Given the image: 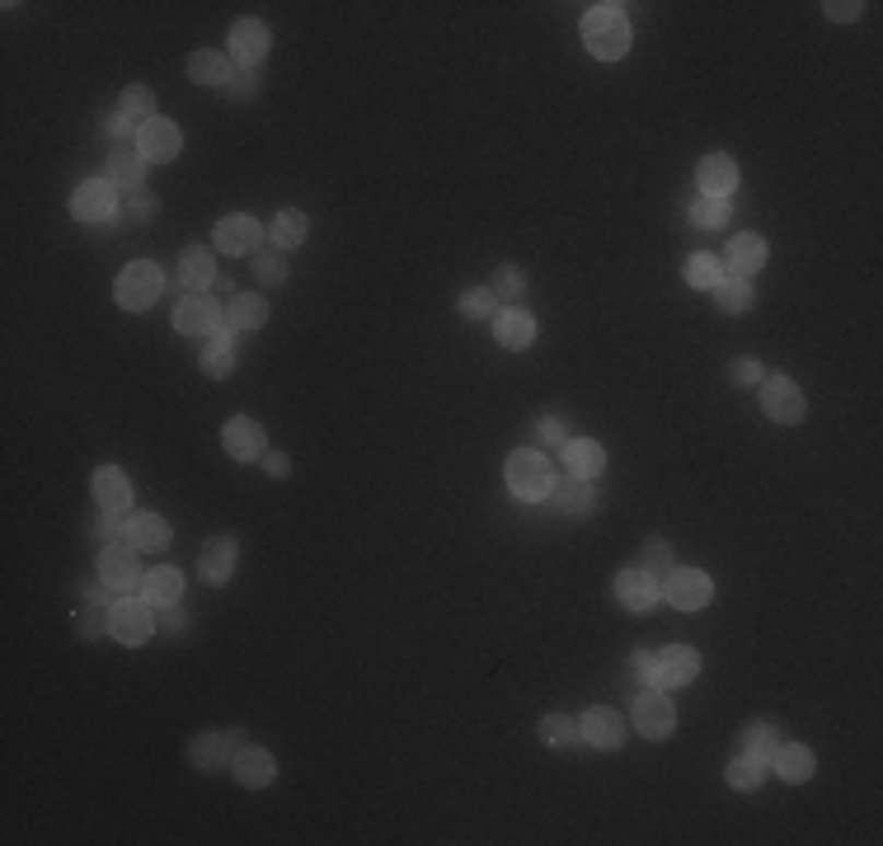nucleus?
<instances>
[{"label": "nucleus", "mask_w": 883, "mask_h": 846, "mask_svg": "<svg viewBox=\"0 0 883 846\" xmlns=\"http://www.w3.org/2000/svg\"><path fill=\"white\" fill-rule=\"evenodd\" d=\"M582 47L597 61H621L629 47H635V28H629V14L616 0H602L582 14Z\"/></svg>", "instance_id": "obj_1"}, {"label": "nucleus", "mask_w": 883, "mask_h": 846, "mask_svg": "<svg viewBox=\"0 0 883 846\" xmlns=\"http://www.w3.org/2000/svg\"><path fill=\"white\" fill-rule=\"evenodd\" d=\"M503 480H508V494L522 498V504H541L555 490V466L541 447H517L508 451V461H503Z\"/></svg>", "instance_id": "obj_2"}, {"label": "nucleus", "mask_w": 883, "mask_h": 846, "mask_svg": "<svg viewBox=\"0 0 883 846\" xmlns=\"http://www.w3.org/2000/svg\"><path fill=\"white\" fill-rule=\"evenodd\" d=\"M161 292H165V273H161V263H151V259H132L128 269L118 273V287H114L122 310H146V306L161 302Z\"/></svg>", "instance_id": "obj_3"}, {"label": "nucleus", "mask_w": 883, "mask_h": 846, "mask_svg": "<svg viewBox=\"0 0 883 846\" xmlns=\"http://www.w3.org/2000/svg\"><path fill=\"white\" fill-rule=\"evenodd\" d=\"M155 631V607L141 598V592H122V598L108 607V635L118 645H146Z\"/></svg>", "instance_id": "obj_4"}, {"label": "nucleus", "mask_w": 883, "mask_h": 846, "mask_svg": "<svg viewBox=\"0 0 883 846\" xmlns=\"http://www.w3.org/2000/svg\"><path fill=\"white\" fill-rule=\"evenodd\" d=\"M141 551L137 545H128V541H104V551H99V560H94V574L104 578L114 592H141V578H146V569H141V560H137Z\"/></svg>", "instance_id": "obj_5"}, {"label": "nucleus", "mask_w": 883, "mask_h": 846, "mask_svg": "<svg viewBox=\"0 0 883 846\" xmlns=\"http://www.w3.org/2000/svg\"><path fill=\"white\" fill-rule=\"evenodd\" d=\"M611 592H616V602L629 611V616H649L662 598V584H658V574L644 569V564H625L616 574V584H611Z\"/></svg>", "instance_id": "obj_6"}, {"label": "nucleus", "mask_w": 883, "mask_h": 846, "mask_svg": "<svg viewBox=\"0 0 883 846\" xmlns=\"http://www.w3.org/2000/svg\"><path fill=\"white\" fill-rule=\"evenodd\" d=\"M226 325V306H216L208 292H188L175 302V329L179 334H193V339H208Z\"/></svg>", "instance_id": "obj_7"}, {"label": "nucleus", "mask_w": 883, "mask_h": 846, "mask_svg": "<svg viewBox=\"0 0 883 846\" xmlns=\"http://www.w3.org/2000/svg\"><path fill=\"white\" fill-rule=\"evenodd\" d=\"M635 729L644 733V739H654V743H662V739H672L676 733V705H672V696L668 692H644L635 696Z\"/></svg>", "instance_id": "obj_8"}, {"label": "nucleus", "mask_w": 883, "mask_h": 846, "mask_svg": "<svg viewBox=\"0 0 883 846\" xmlns=\"http://www.w3.org/2000/svg\"><path fill=\"white\" fill-rule=\"evenodd\" d=\"M762 410L770 423H780V428H794V423H803V390L790 381V376H766L762 381Z\"/></svg>", "instance_id": "obj_9"}, {"label": "nucleus", "mask_w": 883, "mask_h": 846, "mask_svg": "<svg viewBox=\"0 0 883 846\" xmlns=\"http://www.w3.org/2000/svg\"><path fill=\"white\" fill-rule=\"evenodd\" d=\"M137 151H141V161H146V165L179 161V151H184V132H179V122H169V118H151V122H141V132H137Z\"/></svg>", "instance_id": "obj_10"}, {"label": "nucleus", "mask_w": 883, "mask_h": 846, "mask_svg": "<svg viewBox=\"0 0 883 846\" xmlns=\"http://www.w3.org/2000/svg\"><path fill=\"white\" fill-rule=\"evenodd\" d=\"M226 57H231L240 71H259L263 57H268V24H259V20H235V24H231V38H226Z\"/></svg>", "instance_id": "obj_11"}, {"label": "nucleus", "mask_w": 883, "mask_h": 846, "mask_svg": "<svg viewBox=\"0 0 883 846\" xmlns=\"http://www.w3.org/2000/svg\"><path fill=\"white\" fill-rule=\"evenodd\" d=\"M216 249L221 255H259V245H263V226H259V216H249V212H231V216H221L216 222Z\"/></svg>", "instance_id": "obj_12"}, {"label": "nucleus", "mask_w": 883, "mask_h": 846, "mask_svg": "<svg viewBox=\"0 0 883 846\" xmlns=\"http://www.w3.org/2000/svg\"><path fill=\"white\" fill-rule=\"evenodd\" d=\"M75 222H114L118 216V184L114 179H85L71 198Z\"/></svg>", "instance_id": "obj_13"}, {"label": "nucleus", "mask_w": 883, "mask_h": 846, "mask_svg": "<svg viewBox=\"0 0 883 846\" xmlns=\"http://www.w3.org/2000/svg\"><path fill=\"white\" fill-rule=\"evenodd\" d=\"M578 733H582V739H588L592 748L616 752V748L625 743L629 725H625V715H621V710H611V705H592V710H582V715H578Z\"/></svg>", "instance_id": "obj_14"}, {"label": "nucleus", "mask_w": 883, "mask_h": 846, "mask_svg": "<svg viewBox=\"0 0 883 846\" xmlns=\"http://www.w3.org/2000/svg\"><path fill=\"white\" fill-rule=\"evenodd\" d=\"M662 592H668V602L676 611H705L709 598H715V584H709L705 569H672Z\"/></svg>", "instance_id": "obj_15"}, {"label": "nucleus", "mask_w": 883, "mask_h": 846, "mask_svg": "<svg viewBox=\"0 0 883 846\" xmlns=\"http://www.w3.org/2000/svg\"><path fill=\"white\" fill-rule=\"evenodd\" d=\"M221 447L231 451L240 466H255V461H263V451H268V437H263V428L249 414H235L226 428H221Z\"/></svg>", "instance_id": "obj_16"}, {"label": "nucleus", "mask_w": 883, "mask_h": 846, "mask_svg": "<svg viewBox=\"0 0 883 846\" xmlns=\"http://www.w3.org/2000/svg\"><path fill=\"white\" fill-rule=\"evenodd\" d=\"M245 743L240 729H226V733H198L193 743H188V762L198 766V772H221V766H231L235 748Z\"/></svg>", "instance_id": "obj_17"}, {"label": "nucleus", "mask_w": 883, "mask_h": 846, "mask_svg": "<svg viewBox=\"0 0 883 846\" xmlns=\"http://www.w3.org/2000/svg\"><path fill=\"white\" fill-rule=\"evenodd\" d=\"M723 273L729 278H752V273H762V263H766V240L756 231H743V235H729V245H723Z\"/></svg>", "instance_id": "obj_18"}, {"label": "nucleus", "mask_w": 883, "mask_h": 846, "mask_svg": "<svg viewBox=\"0 0 883 846\" xmlns=\"http://www.w3.org/2000/svg\"><path fill=\"white\" fill-rule=\"evenodd\" d=\"M231 772H235V780H240L245 790H263V786H273L278 762H273V752H268V748L240 743V748H235V757H231Z\"/></svg>", "instance_id": "obj_19"}, {"label": "nucleus", "mask_w": 883, "mask_h": 846, "mask_svg": "<svg viewBox=\"0 0 883 846\" xmlns=\"http://www.w3.org/2000/svg\"><path fill=\"white\" fill-rule=\"evenodd\" d=\"M169 537H175V531H169V522H165L161 513H128V517H122V541L137 545L141 555L165 551Z\"/></svg>", "instance_id": "obj_20"}, {"label": "nucleus", "mask_w": 883, "mask_h": 846, "mask_svg": "<svg viewBox=\"0 0 883 846\" xmlns=\"http://www.w3.org/2000/svg\"><path fill=\"white\" fill-rule=\"evenodd\" d=\"M90 490H94V504H99V513L122 517V513L132 508V480L122 475L118 466H99V470H94Z\"/></svg>", "instance_id": "obj_21"}, {"label": "nucleus", "mask_w": 883, "mask_h": 846, "mask_svg": "<svg viewBox=\"0 0 883 846\" xmlns=\"http://www.w3.org/2000/svg\"><path fill=\"white\" fill-rule=\"evenodd\" d=\"M696 188L705 198H729L738 188V161L733 155H723V151H709L705 161L696 165Z\"/></svg>", "instance_id": "obj_22"}, {"label": "nucleus", "mask_w": 883, "mask_h": 846, "mask_svg": "<svg viewBox=\"0 0 883 846\" xmlns=\"http://www.w3.org/2000/svg\"><path fill=\"white\" fill-rule=\"evenodd\" d=\"M104 179L118 184V193H141L146 188V161L137 146H114L104 161Z\"/></svg>", "instance_id": "obj_23"}, {"label": "nucleus", "mask_w": 883, "mask_h": 846, "mask_svg": "<svg viewBox=\"0 0 883 846\" xmlns=\"http://www.w3.org/2000/svg\"><path fill=\"white\" fill-rule=\"evenodd\" d=\"M235 75V61L226 52H216V47H198L193 57H188V81L202 85V90H226Z\"/></svg>", "instance_id": "obj_24"}, {"label": "nucleus", "mask_w": 883, "mask_h": 846, "mask_svg": "<svg viewBox=\"0 0 883 846\" xmlns=\"http://www.w3.org/2000/svg\"><path fill=\"white\" fill-rule=\"evenodd\" d=\"M696 672H700V654L691 649V645H668V649H658V686H686V682H696Z\"/></svg>", "instance_id": "obj_25"}, {"label": "nucleus", "mask_w": 883, "mask_h": 846, "mask_svg": "<svg viewBox=\"0 0 883 846\" xmlns=\"http://www.w3.org/2000/svg\"><path fill=\"white\" fill-rule=\"evenodd\" d=\"M560 461H564V470H569V475L597 480V475L607 470V451H602V443H592V437H569V443L560 447Z\"/></svg>", "instance_id": "obj_26"}, {"label": "nucleus", "mask_w": 883, "mask_h": 846, "mask_svg": "<svg viewBox=\"0 0 883 846\" xmlns=\"http://www.w3.org/2000/svg\"><path fill=\"white\" fill-rule=\"evenodd\" d=\"M235 555H240V551H235L231 537H208V545L198 551V574L208 578V584H216V588L231 584V578H235Z\"/></svg>", "instance_id": "obj_27"}, {"label": "nucleus", "mask_w": 883, "mask_h": 846, "mask_svg": "<svg viewBox=\"0 0 883 846\" xmlns=\"http://www.w3.org/2000/svg\"><path fill=\"white\" fill-rule=\"evenodd\" d=\"M494 334H498L503 349H513V353L531 349V339H535V320H531V310H522V306H503L498 316H494Z\"/></svg>", "instance_id": "obj_28"}, {"label": "nucleus", "mask_w": 883, "mask_h": 846, "mask_svg": "<svg viewBox=\"0 0 883 846\" xmlns=\"http://www.w3.org/2000/svg\"><path fill=\"white\" fill-rule=\"evenodd\" d=\"M198 367L208 376H216V381L235 372V329L221 325L216 334H208V343H202V353H198Z\"/></svg>", "instance_id": "obj_29"}, {"label": "nucleus", "mask_w": 883, "mask_h": 846, "mask_svg": "<svg viewBox=\"0 0 883 846\" xmlns=\"http://www.w3.org/2000/svg\"><path fill=\"white\" fill-rule=\"evenodd\" d=\"M550 494H555V508H560V513H569V517H588V513H597V480H578V475H569V480H560Z\"/></svg>", "instance_id": "obj_30"}, {"label": "nucleus", "mask_w": 883, "mask_h": 846, "mask_svg": "<svg viewBox=\"0 0 883 846\" xmlns=\"http://www.w3.org/2000/svg\"><path fill=\"white\" fill-rule=\"evenodd\" d=\"M141 598H146L151 607L184 602V574L169 569V564H161V569H146V578H141Z\"/></svg>", "instance_id": "obj_31"}, {"label": "nucleus", "mask_w": 883, "mask_h": 846, "mask_svg": "<svg viewBox=\"0 0 883 846\" xmlns=\"http://www.w3.org/2000/svg\"><path fill=\"white\" fill-rule=\"evenodd\" d=\"M780 743H785V725H780V719H756V725L743 729V739H738V752H752L756 762H770Z\"/></svg>", "instance_id": "obj_32"}, {"label": "nucleus", "mask_w": 883, "mask_h": 846, "mask_svg": "<svg viewBox=\"0 0 883 846\" xmlns=\"http://www.w3.org/2000/svg\"><path fill=\"white\" fill-rule=\"evenodd\" d=\"M268 325V302L259 292H235L226 302V329L245 334V329H263Z\"/></svg>", "instance_id": "obj_33"}, {"label": "nucleus", "mask_w": 883, "mask_h": 846, "mask_svg": "<svg viewBox=\"0 0 883 846\" xmlns=\"http://www.w3.org/2000/svg\"><path fill=\"white\" fill-rule=\"evenodd\" d=\"M179 282H184L188 292H208L212 282H216V259H212V249H202V245L184 249V255H179Z\"/></svg>", "instance_id": "obj_34"}, {"label": "nucleus", "mask_w": 883, "mask_h": 846, "mask_svg": "<svg viewBox=\"0 0 883 846\" xmlns=\"http://www.w3.org/2000/svg\"><path fill=\"white\" fill-rule=\"evenodd\" d=\"M306 231H310V222H306V212H296V208H282L278 212V222L268 226V240H273V249H302L306 245Z\"/></svg>", "instance_id": "obj_35"}, {"label": "nucleus", "mask_w": 883, "mask_h": 846, "mask_svg": "<svg viewBox=\"0 0 883 846\" xmlns=\"http://www.w3.org/2000/svg\"><path fill=\"white\" fill-rule=\"evenodd\" d=\"M776 772H780V780H794V786H803L813 772H817V762H813V752L803 748V743H780L776 748Z\"/></svg>", "instance_id": "obj_36"}, {"label": "nucleus", "mask_w": 883, "mask_h": 846, "mask_svg": "<svg viewBox=\"0 0 883 846\" xmlns=\"http://www.w3.org/2000/svg\"><path fill=\"white\" fill-rule=\"evenodd\" d=\"M723 780H729L738 795H752V790H762V780H766V762H756L752 752H733V762L723 766Z\"/></svg>", "instance_id": "obj_37"}, {"label": "nucleus", "mask_w": 883, "mask_h": 846, "mask_svg": "<svg viewBox=\"0 0 883 846\" xmlns=\"http://www.w3.org/2000/svg\"><path fill=\"white\" fill-rule=\"evenodd\" d=\"M752 302H756V292H752V282H743V278H723L715 287V306L723 310V316H747Z\"/></svg>", "instance_id": "obj_38"}, {"label": "nucleus", "mask_w": 883, "mask_h": 846, "mask_svg": "<svg viewBox=\"0 0 883 846\" xmlns=\"http://www.w3.org/2000/svg\"><path fill=\"white\" fill-rule=\"evenodd\" d=\"M535 733H541V743H545V748H569V743L582 739V733H578V719H574V715H560V710L541 715Z\"/></svg>", "instance_id": "obj_39"}, {"label": "nucleus", "mask_w": 883, "mask_h": 846, "mask_svg": "<svg viewBox=\"0 0 883 846\" xmlns=\"http://www.w3.org/2000/svg\"><path fill=\"white\" fill-rule=\"evenodd\" d=\"M118 114H128L137 128H141V122H151V118H161V114H155V90L151 85H128V90L118 94Z\"/></svg>", "instance_id": "obj_40"}, {"label": "nucleus", "mask_w": 883, "mask_h": 846, "mask_svg": "<svg viewBox=\"0 0 883 846\" xmlns=\"http://www.w3.org/2000/svg\"><path fill=\"white\" fill-rule=\"evenodd\" d=\"M686 282L691 287H700V292H715L723 282V263L715 255H691L686 259Z\"/></svg>", "instance_id": "obj_41"}, {"label": "nucleus", "mask_w": 883, "mask_h": 846, "mask_svg": "<svg viewBox=\"0 0 883 846\" xmlns=\"http://www.w3.org/2000/svg\"><path fill=\"white\" fill-rule=\"evenodd\" d=\"M522 287H527V278H522V269H517V263H503V269L494 273V282H488V292L498 296V306H517Z\"/></svg>", "instance_id": "obj_42"}, {"label": "nucleus", "mask_w": 883, "mask_h": 846, "mask_svg": "<svg viewBox=\"0 0 883 846\" xmlns=\"http://www.w3.org/2000/svg\"><path fill=\"white\" fill-rule=\"evenodd\" d=\"M639 564H644V569H649V574H672V569H676V555H672L668 537H649V541H644Z\"/></svg>", "instance_id": "obj_43"}, {"label": "nucleus", "mask_w": 883, "mask_h": 846, "mask_svg": "<svg viewBox=\"0 0 883 846\" xmlns=\"http://www.w3.org/2000/svg\"><path fill=\"white\" fill-rule=\"evenodd\" d=\"M461 316L466 320H484V316H498V296L488 292V287H470V292H461Z\"/></svg>", "instance_id": "obj_44"}, {"label": "nucleus", "mask_w": 883, "mask_h": 846, "mask_svg": "<svg viewBox=\"0 0 883 846\" xmlns=\"http://www.w3.org/2000/svg\"><path fill=\"white\" fill-rule=\"evenodd\" d=\"M691 222H696V226H723V222H729V198H696V202H691Z\"/></svg>", "instance_id": "obj_45"}, {"label": "nucleus", "mask_w": 883, "mask_h": 846, "mask_svg": "<svg viewBox=\"0 0 883 846\" xmlns=\"http://www.w3.org/2000/svg\"><path fill=\"white\" fill-rule=\"evenodd\" d=\"M629 686H658V649H639L629 658Z\"/></svg>", "instance_id": "obj_46"}, {"label": "nucleus", "mask_w": 883, "mask_h": 846, "mask_svg": "<svg viewBox=\"0 0 883 846\" xmlns=\"http://www.w3.org/2000/svg\"><path fill=\"white\" fill-rule=\"evenodd\" d=\"M122 216H128V222H155V216H161V198H155L151 188L128 193V202H122Z\"/></svg>", "instance_id": "obj_47"}, {"label": "nucleus", "mask_w": 883, "mask_h": 846, "mask_svg": "<svg viewBox=\"0 0 883 846\" xmlns=\"http://www.w3.org/2000/svg\"><path fill=\"white\" fill-rule=\"evenodd\" d=\"M255 278L263 287H278L282 278H287V263H282V249H259L255 255Z\"/></svg>", "instance_id": "obj_48"}, {"label": "nucleus", "mask_w": 883, "mask_h": 846, "mask_svg": "<svg viewBox=\"0 0 883 846\" xmlns=\"http://www.w3.org/2000/svg\"><path fill=\"white\" fill-rule=\"evenodd\" d=\"M75 635L81 639H104L108 635V607H85L75 616Z\"/></svg>", "instance_id": "obj_49"}, {"label": "nucleus", "mask_w": 883, "mask_h": 846, "mask_svg": "<svg viewBox=\"0 0 883 846\" xmlns=\"http://www.w3.org/2000/svg\"><path fill=\"white\" fill-rule=\"evenodd\" d=\"M535 443H541V447H564V443H569L564 419L560 414H541V419H535Z\"/></svg>", "instance_id": "obj_50"}, {"label": "nucleus", "mask_w": 883, "mask_h": 846, "mask_svg": "<svg viewBox=\"0 0 883 846\" xmlns=\"http://www.w3.org/2000/svg\"><path fill=\"white\" fill-rule=\"evenodd\" d=\"M729 381H733V386H762L766 372H762V363H756V357H738V363L729 367Z\"/></svg>", "instance_id": "obj_51"}, {"label": "nucleus", "mask_w": 883, "mask_h": 846, "mask_svg": "<svg viewBox=\"0 0 883 846\" xmlns=\"http://www.w3.org/2000/svg\"><path fill=\"white\" fill-rule=\"evenodd\" d=\"M104 132H108V137H114L118 146H122V141H128V137H137L141 128H137V122H132L128 114H118V108H114V114H104Z\"/></svg>", "instance_id": "obj_52"}, {"label": "nucleus", "mask_w": 883, "mask_h": 846, "mask_svg": "<svg viewBox=\"0 0 883 846\" xmlns=\"http://www.w3.org/2000/svg\"><path fill=\"white\" fill-rule=\"evenodd\" d=\"M226 94H231V99H249V94H259V71H240V67H235Z\"/></svg>", "instance_id": "obj_53"}, {"label": "nucleus", "mask_w": 883, "mask_h": 846, "mask_svg": "<svg viewBox=\"0 0 883 846\" xmlns=\"http://www.w3.org/2000/svg\"><path fill=\"white\" fill-rule=\"evenodd\" d=\"M81 592H85V607H114V588H108L99 574H94V578H85V584H81Z\"/></svg>", "instance_id": "obj_54"}, {"label": "nucleus", "mask_w": 883, "mask_h": 846, "mask_svg": "<svg viewBox=\"0 0 883 846\" xmlns=\"http://www.w3.org/2000/svg\"><path fill=\"white\" fill-rule=\"evenodd\" d=\"M823 10H827V20H837V24H856L860 14H864L860 0H827Z\"/></svg>", "instance_id": "obj_55"}, {"label": "nucleus", "mask_w": 883, "mask_h": 846, "mask_svg": "<svg viewBox=\"0 0 883 846\" xmlns=\"http://www.w3.org/2000/svg\"><path fill=\"white\" fill-rule=\"evenodd\" d=\"M90 537H99V541H114V537H122L118 517H114V513H94V522H90Z\"/></svg>", "instance_id": "obj_56"}, {"label": "nucleus", "mask_w": 883, "mask_h": 846, "mask_svg": "<svg viewBox=\"0 0 883 846\" xmlns=\"http://www.w3.org/2000/svg\"><path fill=\"white\" fill-rule=\"evenodd\" d=\"M263 470L273 480H287L292 475V457H287V451H263Z\"/></svg>", "instance_id": "obj_57"}, {"label": "nucleus", "mask_w": 883, "mask_h": 846, "mask_svg": "<svg viewBox=\"0 0 883 846\" xmlns=\"http://www.w3.org/2000/svg\"><path fill=\"white\" fill-rule=\"evenodd\" d=\"M155 611H161V616H155V625H161V631H169V635H179V631H184V611H179V602H175V607H155Z\"/></svg>", "instance_id": "obj_58"}, {"label": "nucleus", "mask_w": 883, "mask_h": 846, "mask_svg": "<svg viewBox=\"0 0 883 846\" xmlns=\"http://www.w3.org/2000/svg\"><path fill=\"white\" fill-rule=\"evenodd\" d=\"M212 287H216V292H226V296H235V282H231L226 273H216V282H212Z\"/></svg>", "instance_id": "obj_59"}]
</instances>
